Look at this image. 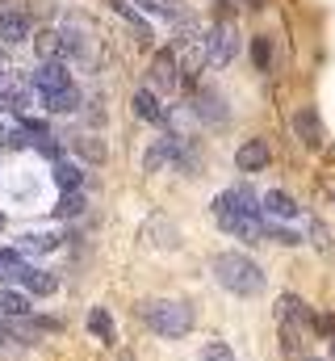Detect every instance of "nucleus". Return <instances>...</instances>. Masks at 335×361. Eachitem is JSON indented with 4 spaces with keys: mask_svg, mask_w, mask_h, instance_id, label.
Wrapping results in <instances>:
<instances>
[{
    "mask_svg": "<svg viewBox=\"0 0 335 361\" xmlns=\"http://www.w3.org/2000/svg\"><path fill=\"white\" fill-rule=\"evenodd\" d=\"M201 47H206V63L227 68V63H235V55H239V30H235L231 21H214V25L201 34Z\"/></svg>",
    "mask_w": 335,
    "mask_h": 361,
    "instance_id": "obj_4",
    "label": "nucleus"
},
{
    "mask_svg": "<svg viewBox=\"0 0 335 361\" xmlns=\"http://www.w3.org/2000/svg\"><path fill=\"white\" fill-rule=\"evenodd\" d=\"M193 114L201 118V122H227V97L218 89H197V97H193Z\"/></svg>",
    "mask_w": 335,
    "mask_h": 361,
    "instance_id": "obj_9",
    "label": "nucleus"
},
{
    "mask_svg": "<svg viewBox=\"0 0 335 361\" xmlns=\"http://www.w3.org/2000/svg\"><path fill=\"white\" fill-rule=\"evenodd\" d=\"M105 4H109V8H113L118 17H126V21L134 25V34H139V38H151V25L143 21V13H139L134 4H126V0H105Z\"/></svg>",
    "mask_w": 335,
    "mask_h": 361,
    "instance_id": "obj_18",
    "label": "nucleus"
},
{
    "mask_svg": "<svg viewBox=\"0 0 335 361\" xmlns=\"http://www.w3.org/2000/svg\"><path fill=\"white\" fill-rule=\"evenodd\" d=\"M147 13H156V17H168V21H176V25H184V8H180V0H139Z\"/></svg>",
    "mask_w": 335,
    "mask_h": 361,
    "instance_id": "obj_20",
    "label": "nucleus"
},
{
    "mask_svg": "<svg viewBox=\"0 0 335 361\" xmlns=\"http://www.w3.org/2000/svg\"><path fill=\"white\" fill-rule=\"evenodd\" d=\"M277 319H281V324H285V332L293 336V328L310 324V307H306L298 294H281V302H277Z\"/></svg>",
    "mask_w": 335,
    "mask_h": 361,
    "instance_id": "obj_11",
    "label": "nucleus"
},
{
    "mask_svg": "<svg viewBox=\"0 0 335 361\" xmlns=\"http://www.w3.org/2000/svg\"><path fill=\"white\" fill-rule=\"evenodd\" d=\"M172 89H180V63H176V51L168 47V51H156V59H151V92L160 97Z\"/></svg>",
    "mask_w": 335,
    "mask_h": 361,
    "instance_id": "obj_5",
    "label": "nucleus"
},
{
    "mask_svg": "<svg viewBox=\"0 0 335 361\" xmlns=\"http://www.w3.org/2000/svg\"><path fill=\"white\" fill-rule=\"evenodd\" d=\"M214 277H218L222 290H231V294H239V298L264 290L260 265H255L251 257H244V252H222V257H214Z\"/></svg>",
    "mask_w": 335,
    "mask_h": 361,
    "instance_id": "obj_2",
    "label": "nucleus"
},
{
    "mask_svg": "<svg viewBox=\"0 0 335 361\" xmlns=\"http://www.w3.org/2000/svg\"><path fill=\"white\" fill-rule=\"evenodd\" d=\"M34 51H38L42 63L63 59V34H59V30H42V34H34Z\"/></svg>",
    "mask_w": 335,
    "mask_h": 361,
    "instance_id": "obj_15",
    "label": "nucleus"
},
{
    "mask_svg": "<svg viewBox=\"0 0 335 361\" xmlns=\"http://www.w3.org/2000/svg\"><path fill=\"white\" fill-rule=\"evenodd\" d=\"M76 147H80V156H88V160H105V147H101V143H96L92 135H84Z\"/></svg>",
    "mask_w": 335,
    "mask_h": 361,
    "instance_id": "obj_26",
    "label": "nucleus"
},
{
    "mask_svg": "<svg viewBox=\"0 0 335 361\" xmlns=\"http://www.w3.org/2000/svg\"><path fill=\"white\" fill-rule=\"evenodd\" d=\"M251 59H255V72H272L277 68V38L272 34H255L251 38Z\"/></svg>",
    "mask_w": 335,
    "mask_h": 361,
    "instance_id": "obj_12",
    "label": "nucleus"
},
{
    "mask_svg": "<svg viewBox=\"0 0 335 361\" xmlns=\"http://www.w3.org/2000/svg\"><path fill=\"white\" fill-rule=\"evenodd\" d=\"M268 160H272V147H268V139H248V143L235 152V164H239V173H260V169H268Z\"/></svg>",
    "mask_w": 335,
    "mask_h": 361,
    "instance_id": "obj_10",
    "label": "nucleus"
},
{
    "mask_svg": "<svg viewBox=\"0 0 335 361\" xmlns=\"http://www.w3.org/2000/svg\"><path fill=\"white\" fill-rule=\"evenodd\" d=\"M30 38V17L25 13H0V42H21Z\"/></svg>",
    "mask_w": 335,
    "mask_h": 361,
    "instance_id": "obj_14",
    "label": "nucleus"
},
{
    "mask_svg": "<svg viewBox=\"0 0 335 361\" xmlns=\"http://www.w3.org/2000/svg\"><path fill=\"white\" fill-rule=\"evenodd\" d=\"M143 315H147V324L168 336V341H180V336H189V328H193V307L189 302H147L143 307Z\"/></svg>",
    "mask_w": 335,
    "mask_h": 361,
    "instance_id": "obj_3",
    "label": "nucleus"
},
{
    "mask_svg": "<svg viewBox=\"0 0 335 361\" xmlns=\"http://www.w3.org/2000/svg\"><path fill=\"white\" fill-rule=\"evenodd\" d=\"M84 173L76 169V164H68V160H55V185L63 189V193H72V189H80Z\"/></svg>",
    "mask_w": 335,
    "mask_h": 361,
    "instance_id": "obj_21",
    "label": "nucleus"
},
{
    "mask_svg": "<svg viewBox=\"0 0 335 361\" xmlns=\"http://www.w3.org/2000/svg\"><path fill=\"white\" fill-rule=\"evenodd\" d=\"M201 361H235V349H231L227 341H210V345L201 349Z\"/></svg>",
    "mask_w": 335,
    "mask_h": 361,
    "instance_id": "obj_25",
    "label": "nucleus"
},
{
    "mask_svg": "<svg viewBox=\"0 0 335 361\" xmlns=\"http://www.w3.org/2000/svg\"><path fill=\"white\" fill-rule=\"evenodd\" d=\"M0 315H8V319H25V315H30V298L17 294V290H0Z\"/></svg>",
    "mask_w": 335,
    "mask_h": 361,
    "instance_id": "obj_19",
    "label": "nucleus"
},
{
    "mask_svg": "<svg viewBox=\"0 0 335 361\" xmlns=\"http://www.w3.org/2000/svg\"><path fill=\"white\" fill-rule=\"evenodd\" d=\"M130 105H134V114H139L143 122H164V118H168V109L160 105V97H156L151 89H139Z\"/></svg>",
    "mask_w": 335,
    "mask_h": 361,
    "instance_id": "obj_13",
    "label": "nucleus"
},
{
    "mask_svg": "<svg viewBox=\"0 0 335 361\" xmlns=\"http://www.w3.org/2000/svg\"><path fill=\"white\" fill-rule=\"evenodd\" d=\"M80 210H84V197H80V189H72V193H63V197H59V206H55V214H59V219H76Z\"/></svg>",
    "mask_w": 335,
    "mask_h": 361,
    "instance_id": "obj_24",
    "label": "nucleus"
},
{
    "mask_svg": "<svg viewBox=\"0 0 335 361\" xmlns=\"http://www.w3.org/2000/svg\"><path fill=\"white\" fill-rule=\"evenodd\" d=\"M0 227H4V214H0Z\"/></svg>",
    "mask_w": 335,
    "mask_h": 361,
    "instance_id": "obj_29",
    "label": "nucleus"
},
{
    "mask_svg": "<svg viewBox=\"0 0 335 361\" xmlns=\"http://www.w3.org/2000/svg\"><path fill=\"white\" fill-rule=\"evenodd\" d=\"M306 361H319V357H306Z\"/></svg>",
    "mask_w": 335,
    "mask_h": 361,
    "instance_id": "obj_30",
    "label": "nucleus"
},
{
    "mask_svg": "<svg viewBox=\"0 0 335 361\" xmlns=\"http://www.w3.org/2000/svg\"><path fill=\"white\" fill-rule=\"evenodd\" d=\"M25 286H30V294H55V286H59V277L46 269H30L25 273Z\"/></svg>",
    "mask_w": 335,
    "mask_h": 361,
    "instance_id": "obj_22",
    "label": "nucleus"
},
{
    "mask_svg": "<svg viewBox=\"0 0 335 361\" xmlns=\"http://www.w3.org/2000/svg\"><path fill=\"white\" fill-rule=\"evenodd\" d=\"M327 193H331V197H335V180H327Z\"/></svg>",
    "mask_w": 335,
    "mask_h": 361,
    "instance_id": "obj_28",
    "label": "nucleus"
},
{
    "mask_svg": "<svg viewBox=\"0 0 335 361\" xmlns=\"http://www.w3.org/2000/svg\"><path fill=\"white\" fill-rule=\"evenodd\" d=\"M68 85H72V76H68V63H63V59H51V63H42V68L34 72V89L42 92V97L68 89Z\"/></svg>",
    "mask_w": 335,
    "mask_h": 361,
    "instance_id": "obj_8",
    "label": "nucleus"
},
{
    "mask_svg": "<svg viewBox=\"0 0 335 361\" xmlns=\"http://www.w3.org/2000/svg\"><path fill=\"white\" fill-rule=\"evenodd\" d=\"M214 219L227 235L235 240H248V244H260L264 240V214H260V193L239 185V189H222L214 197Z\"/></svg>",
    "mask_w": 335,
    "mask_h": 361,
    "instance_id": "obj_1",
    "label": "nucleus"
},
{
    "mask_svg": "<svg viewBox=\"0 0 335 361\" xmlns=\"http://www.w3.org/2000/svg\"><path fill=\"white\" fill-rule=\"evenodd\" d=\"M25 273H30V265H25L21 248H0V277L4 281H25Z\"/></svg>",
    "mask_w": 335,
    "mask_h": 361,
    "instance_id": "obj_16",
    "label": "nucleus"
},
{
    "mask_svg": "<svg viewBox=\"0 0 335 361\" xmlns=\"http://www.w3.org/2000/svg\"><path fill=\"white\" fill-rule=\"evenodd\" d=\"M260 214H264L268 223H293L302 210H298V202H293L285 189H268V193H260Z\"/></svg>",
    "mask_w": 335,
    "mask_h": 361,
    "instance_id": "obj_6",
    "label": "nucleus"
},
{
    "mask_svg": "<svg viewBox=\"0 0 335 361\" xmlns=\"http://www.w3.org/2000/svg\"><path fill=\"white\" fill-rule=\"evenodd\" d=\"M55 244H59L55 235H25V244H21V248H34V252H42V248H55Z\"/></svg>",
    "mask_w": 335,
    "mask_h": 361,
    "instance_id": "obj_27",
    "label": "nucleus"
},
{
    "mask_svg": "<svg viewBox=\"0 0 335 361\" xmlns=\"http://www.w3.org/2000/svg\"><path fill=\"white\" fill-rule=\"evenodd\" d=\"M331 349H335V341H331Z\"/></svg>",
    "mask_w": 335,
    "mask_h": 361,
    "instance_id": "obj_32",
    "label": "nucleus"
},
{
    "mask_svg": "<svg viewBox=\"0 0 335 361\" xmlns=\"http://www.w3.org/2000/svg\"><path fill=\"white\" fill-rule=\"evenodd\" d=\"M293 135H298V143H306L310 152H319L323 147V122H319V114H315V105H302L298 114H293Z\"/></svg>",
    "mask_w": 335,
    "mask_h": 361,
    "instance_id": "obj_7",
    "label": "nucleus"
},
{
    "mask_svg": "<svg viewBox=\"0 0 335 361\" xmlns=\"http://www.w3.org/2000/svg\"><path fill=\"white\" fill-rule=\"evenodd\" d=\"M88 328H92V336L113 341V319H109V311H105V307H92V311H88Z\"/></svg>",
    "mask_w": 335,
    "mask_h": 361,
    "instance_id": "obj_23",
    "label": "nucleus"
},
{
    "mask_svg": "<svg viewBox=\"0 0 335 361\" xmlns=\"http://www.w3.org/2000/svg\"><path fill=\"white\" fill-rule=\"evenodd\" d=\"M46 109H51V114H76V109H80V89L68 85V89L51 92V97H46Z\"/></svg>",
    "mask_w": 335,
    "mask_h": 361,
    "instance_id": "obj_17",
    "label": "nucleus"
},
{
    "mask_svg": "<svg viewBox=\"0 0 335 361\" xmlns=\"http://www.w3.org/2000/svg\"><path fill=\"white\" fill-rule=\"evenodd\" d=\"M0 341H4V332H0Z\"/></svg>",
    "mask_w": 335,
    "mask_h": 361,
    "instance_id": "obj_31",
    "label": "nucleus"
}]
</instances>
